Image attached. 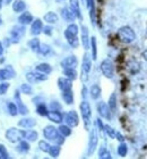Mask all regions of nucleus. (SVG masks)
I'll return each mask as SVG.
<instances>
[{
    "mask_svg": "<svg viewBox=\"0 0 147 159\" xmlns=\"http://www.w3.org/2000/svg\"><path fill=\"white\" fill-rule=\"evenodd\" d=\"M40 41H39V39H32L30 42H28V46L31 48L32 51H34V52H39V48H40Z\"/></svg>",
    "mask_w": 147,
    "mask_h": 159,
    "instance_id": "33",
    "label": "nucleus"
},
{
    "mask_svg": "<svg viewBox=\"0 0 147 159\" xmlns=\"http://www.w3.org/2000/svg\"><path fill=\"white\" fill-rule=\"evenodd\" d=\"M8 110H9V114L12 116H16L18 114V108H17V105L15 103H9L8 104Z\"/></svg>",
    "mask_w": 147,
    "mask_h": 159,
    "instance_id": "40",
    "label": "nucleus"
},
{
    "mask_svg": "<svg viewBox=\"0 0 147 159\" xmlns=\"http://www.w3.org/2000/svg\"><path fill=\"white\" fill-rule=\"evenodd\" d=\"M101 70H102V74L104 75L107 78H109V79L113 78L114 68H113V63H112V61H111L110 59H105V60L102 61Z\"/></svg>",
    "mask_w": 147,
    "mask_h": 159,
    "instance_id": "6",
    "label": "nucleus"
},
{
    "mask_svg": "<svg viewBox=\"0 0 147 159\" xmlns=\"http://www.w3.org/2000/svg\"><path fill=\"white\" fill-rule=\"evenodd\" d=\"M98 137H97V130L96 128L93 129L89 135V143H88V155H92L95 151V148L97 147Z\"/></svg>",
    "mask_w": 147,
    "mask_h": 159,
    "instance_id": "9",
    "label": "nucleus"
},
{
    "mask_svg": "<svg viewBox=\"0 0 147 159\" xmlns=\"http://www.w3.org/2000/svg\"><path fill=\"white\" fill-rule=\"evenodd\" d=\"M37 114L41 115V116H46V114H48V108H46L45 105H39L37 106V110H36Z\"/></svg>",
    "mask_w": 147,
    "mask_h": 159,
    "instance_id": "43",
    "label": "nucleus"
},
{
    "mask_svg": "<svg viewBox=\"0 0 147 159\" xmlns=\"http://www.w3.org/2000/svg\"><path fill=\"white\" fill-rule=\"evenodd\" d=\"M91 68H92V60L89 58L88 53H85L83 58V62H82V79H83V81H86L88 78Z\"/></svg>",
    "mask_w": 147,
    "mask_h": 159,
    "instance_id": "5",
    "label": "nucleus"
},
{
    "mask_svg": "<svg viewBox=\"0 0 147 159\" xmlns=\"http://www.w3.org/2000/svg\"><path fill=\"white\" fill-rule=\"evenodd\" d=\"M43 31V24H42V20L41 19H35V20L32 23V26H31V34L32 35H39L41 34V32Z\"/></svg>",
    "mask_w": 147,
    "mask_h": 159,
    "instance_id": "15",
    "label": "nucleus"
},
{
    "mask_svg": "<svg viewBox=\"0 0 147 159\" xmlns=\"http://www.w3.org/2000/svg\"><path fill=\"white\" fill-rule=\"evenodd\" d=\"M9 158V155L7 152L6 148L3 147L2 144H0V159H7Z\"/></svg>",
    "mask_w": 147,
    "mask_h": 159,
    "instance_id": "48",
    "label": "nucleus"
},
{
    "mask_svg": "<svg viewBox=\"0 0 147 159\" xmlns=\"http://www.w3.org/2000/svg\"><path fill=\"white\" fill-rule=\"evenodd\" d=\"M61 16L64 20L69 21V23H73V21L75 20V18H76V15L74 14V11L70 8H64V9L61 10Z\"/></svg>",
    "mask_w": 147,
    "mask_h": 159,
    "instance_id": "19",
    "label": "nucleus"
},
{
    "mask_svg": "<svg viewBox=\"0 0 147 159\" xmlns=\"http://www.w3.org/2000/svg\"><path fill=\"white\" fill-rule=\"evenodd\" d=\"M118 37L121 42L126 43V44H129V43L134 42L136 40V33L134 32L131 27L129 26H122L118 31Z\"/></svg>",
    "mask_w": 147,
    "mask_h": 159,
    "instance_id": "2",
    "label": "nucleus"
},
{
    "mask_svg": "<svg viewBox=\"0 0 147 159\" xmlns=\"http://www.w3.org/2000/svg\"><path fill=\"white\" fill-rule=\"evenodd\" d=\"M17 150H18L19 152H23V153L27 152L28 150H30V144H28V142H26V141L21 140L18 147H17Z\"/></svg>",
    "mask_w": 147,
    "mask_h": 159,
    "instance_id": "35",
    "label": "nucleus"
},
{
    "mask_svg": "<svg viewBox=\"0 0 147 159\" xmlns=\"http://www.w3.org/2000/svg\"><path fill=\"white\" fill-rule=\"evenodd\" d=\"M58 86L61 92H64V90H69V89H71L73 84H71V80L68 79V78H59Z\"/></svg>",
    "mask_w": 147,
    "mask_h": 159,
    "instance_id": "18",
    "label": "nucleus"
},
{
    "mask_svg": "<svg viewBox=\"0 0 147 159\" xmlns=\"http://www.w3.org/2000/svg\"><path fill=\"white\" fill-rule=\"evenodd\" d=\"M1 5H2V0H0V7H1Z\"/></svg>",
    "mask_w": 147,
    "mask_h": 159,
    "instance_id": "57",
    "label": "nucleus"
},
{
    "mask_svg": "<svg viewBox=\"0 0 147 159\" xmlns=\"http://www.w3.org/2000/svg\"><path fill=\"white\" fill-rule=\"evenodd\" d=\"M80 113H82V117H83V120H84V124H85L86 130H89L92 111H91V106H89L88 102L83 101L80 103Z\"/></svg>",
    "mask_w": 147,
    "mask_h": 159,
    "instance_id": "3",
    "label": "nucleus"
},
{
    "mask_svg": "<svg viewBox=\"0 0 147 159\" xmlns=\"http://www.w3.org/2000/svg\"><path fill=\"white\" fill-rule=\"evenodd\" d=\"M66 31L69 32L70 34H74V35H78V32H79V30H78V26H77V25L70 24L67 27V30H66Z\"/></svg>",
    "mask_w": 147,
    "mask_h": 159,
    "instance_id": "46",
    "label": "nucleus"
},
{
    "mask_svg": "<svg viewBox=\"0 0 147 159\" xmlns=\"http://www.w3.org/2000/svg\"><path fill=\"white\" fill-rule=\"evenodd\" d=\"M18 125L24 129H31L36 125V121L34 119H23L18 122Z\"/></svg>",
    "mask_w": 147,
    "mask_h": 159,
    "instance_id": "22",
    "label": "nucleus"
},
{
    "mask_svg": "<svg viewBox=\"0 0 147 159\" xmlns=\"http://www.w3.org/2000/svg\"><path fill=\"white\" fill-rule=\"evenodd\" d=\"M128 152V147H127V144L125 142H121L119 147H118V155L121 157H125Z\"/></svg>",
    "mask_w": 147,
    "mask_h": 159,
    "instance_id": "39",
    "label": "nucleus"
},
{
    "mask_svg": "<svg viewBox=\"0 0 147 159\" xmlns=\"http://www.w3.org/2000/svg\"><path fill=\"white\" fill-rule=\"evenodd\" d=\"M21 90L23 94H25V95H31L32 92H33L31 85H28V84H23V85L21 86Z\"/></svg>",
    "mask_w": 147,
    "mask_h": 159,
    "instance_id": "41",
    "label": "nucleus"
},
{
    "mask_svg": "<svg viewBox=\"0 0 147 159\" xmlns=\"http://www.w3.org/2000/svg\"><path fill=\"white\" fill-rule=\"evenodd\" d=\"M25 139L27 141H35L37 139V132L36 131H33V130H28V131L25 132Z\"/></svg>",
    "mask_w": 147,
    "mask_h": 159,
    "instance_id": "34",
    "label": "nucleus"
},
{
    "mask_svg": "<svg viewBox=\"0 0 147 159\" xmlns=\"http://www.w3.org/2000/svg\"><path fill=\"white\" fill-rule=\"evenodd\" d=\"M26 79L28 80V83L37 84V83H41V81L46 80L48 77H46L45 74H42V72H39V71H32V72H27Z\"/></svg>",
    "mask_w": 147,
    "mask_h": 159,
    "instance_id": "7",
    "label": "nucleus"
},
{
    "mask_svg": "<svg viewBox=\"0 0 147 159\" xmlns=\"http://www.w3.org/2000/svg\"><path fill=\"white\" fill-rule=\"evenodd\" d=\"M116 138L118 139V140L120 141V142H123V140H125V139H123V137L121 134H120L119 132H116Z\"/></svg>",
    "mask_w": 147,
    "mask_h": 159,
    "instance_id": "52",
    "label": "nucleus"
},
{
    "mask_svg": "<svg viewBox=\"0 0 147 159\" xmlns=\"http://www.w3.org/2000/svg\"><path fill=\"white\" fill-rule=\"evenodd\" d=\"M103 130H105V132H107V134L110 137V138L114 139L116 138V132L114 131L113 129L111 128L110 125H104V128H103Z\"/></svg>",
    "mask_w": 147,
    "mask_h": 159,
    "instance_id": "44",
    "label": "nucleus"
},
{
    "mask_svg": "<svg viewBox=\"0 0 147 159\" xmlns=\"http://www.w3.org/2000/svg\"><path fill=\"white\" fill-rule=\"evenodd\" d=\"M58 131L60 132L64 137H69V135L71 134V129H70V126H68L67 124H66V125H60V126H59Z\"/></svg>",
    "mask_w": 147,
    "mask_h": 159,
    "instance_id": "37",
    "label": "nucleus"
},
{
    "mask_svg": "<svg viewBox=\"0 0 147 159\" xmlns=\"http://www.w3.org/2000/svg\"><path fill=\"white\" fill-rule=\"evenodd\" d=\"M91 96H92L93 99H97L101 95V88H100V86L98 85H93L91 87Z\"/></svg>",
    "mask_w": 147,
    "mask_h": 159,
    "instance_id": "31",
    "label": "nucleus"
},
{
    "mask_svg": "<svg viewBox=\"0 0 147 159\" xmlns=\"http://www.w3.org/2000/svg\"><path fill=\"white\" fill-rule=\"evenodd\" d=\"M2 52H3V48H2V44L0 43V55L2 54Z\"/></svg>",
    "mask_w": 147,
    "mask_h": 159,
    "instance_id": "55",
    "label": "nucleus"
},
{
    "mask_svg": "<svg viewBox=\"0 0 147 159\" xmlns=\"http://www.w3.org/2000/svg\"><path fill=\"white\" fill-rule=\"evenodd\" d=\"M91 45H92V55L93 59H96V55H97V52H96V39L94 36L91 37Z\"/></svg>",
    "mask_w": 147,
    "mask_h": 159,
    "instance_id": "45",
    "label": "nucleus"
},
{
    "mask_svg": "<svg viewBox=\"0 0 147 159\" xmlns=\"http://www.w3.org/2000/svg\"><path fill=\"white\" fill-rule=\"evenodd\" d=\"M10 34H12V40H14V39H16L15 42H18L19 39H21V36H24V34H25L24 26H15V27L12 30Z\"/></svg>",
    "mask_w": 147,
    "mask_h": 159,
    "instance_id": "14",
    "label": "nucleus"
},
{
    "mask_svg": "<svg viewBox=\"0 0 147 159\" xmlns=\"http://www.w3.org/2000/svg\"><path fill=\"white\" fill-rule=\"evenodd\" d=\"M9 88V84L8 83H1L0 84V95H3V94H6L7 90Z\"/></svg>",
    "mask_w": 147,
    "mask_h": 159,
    "instance_id": "49",
    "label": "nucleus"
},
{
    "mask_svg": "<svg viewBox=\"0 0 147 159\" xmlns=\"http://www.w3.org/2000/svg\"><path fill=\"white\" fill-rule=\"evenodd\" d=\"M36 71L48 75L52 71V67L48 63H41V64H39V66H36Z\"/></svg>",
    "mask_w": 147,
    "mask_h": 159,
    "instance_id": "28",
    "label": "nucleus"
},
{
    "mask_svg": "<svg viewBox=\"0 0 147 159\" xmlns=\"http://www.w3.org/2000/svg\"><path fill=\"white\" fill-rule=\"evenodd\" d=\"M61 96H62V99H64L67 104L70 105V104H73V103H74V94H73V90H71V89L62 92Z\"/></svg>",
    "mask_w": 147,
    "mask_h": 159,
    "instance_id": "26",
    "label": "nucleus"
},
{
    "mask_svg": "<svg viewBox=\"0 0 147 159\" xmlns=\"http://www.w3.org/2000/svg\"><path fill=\"white\" fill-rule=\"evenodd\" d=\"M15 77V71L12 70V68L10 66L6 67L5 69L0 70V81H5V80L12 79Z\"/></svg>",
    "mask_w": 147,
    "mask_h": 159,
    "instance_id": "12",
    "label": "nucleus"
},
{
    "mask_svg": "<svg viewBox=\"0 0 147 159\" xmlns=\"http://www.w3.org/2000/svg\"><path fill=\"white\" fill-rule=\"evenodd\" d=\"M86 2H87V8L89 9V12H91L92 23L94 24L95 23V2H94V0H86Z\"/></svg>",
    "mask_w": 147,
    "mask_h": 159,
    "instance_id": "29",
    "label": "nucleus"
},
{
    "mask_svg": "<svg viewBox=\"0 0 147 159\" xmlns=\"http://www.w3.org/2000/svg\"><path fill=\"white\" fill-rule=\"evenodd\" d=\"M24 137H25V132L21 131V130H18V129H15V128L8 129L6 132L7 140L10 141V142H14V143L23 140Z\"/></svg>",
    "mask_w": 147,
    "mask_h": 159,
    "instance_id": "4",
    "label": "nucleus"
},
{
    "mask_svg": "<svg viewBox=\"0 0 147 159\" xmlns=\"http://www.w3.org/2000/svg\"><path fill=\"white\" fill-rule=\"evenodd\" d=\"M143 57H144V59L147 61V50H145L144 52H143Z\"/></svg>",
    "mask_w": 147,
    "mask_h": 159,
    "instance_id": "54",
    "label": "nucleus"
},
{
    "mask_svg": "<svg viewBox=\"0 0 147 159\" xmlns=\"http://www.w3.org/2000/svg\"><path fill=\"white\" fill-rule=\"evenodd\" d=\"M98 157L101 159H111V155L110 152L105 149L104 147H102L101 150H100V153H98Z\"/></svg>",
    "mask_w": 147,
    "mask_h": 159,
    "instance_id": "42",
    "label": "nucleus"
},
{
    "mask_svg": "<svg viewBox=\"0 0 147 159\" xmlns=\"http://www.w3.org/2000/svg\"><path fill=\"white\" fill-rule=\"evenodd\" d=\"M43 134L48 140L52 141L55 144H59L61 146L64 142V137L58 131V129H55L52 125H48L45 126V129L43 130Z\"/></svg>",
    "mask_w": 147,
    "mask_h": 159,
    "instance_id": "1",
    "label": "nucleus"
},
{
    "mask_svg": "<svg viewBox=\"0 0 147 159\" xmlns=\"http://www.w3.org/2000/svg\"><path fill=\"white\" fill-rule=\"evenodd\" d=\"M42 32H44L46 35H51L52 34V28L50 27V26H46V27H44V30Z\"/></svg>",
    "mask_w": 147,
    "mask_h": 159,
    "instance_id": "51",
    "label": "nucleus"
},
{
    "mask_svg": "<svg viewBox=\"0 0 147 159\" xmlns=\"http://www.w3.org/2000/svg\"><path fill=\"white\" fill-rule=\"evenodd\" d=\"M39 148L42 150L43 152H49L50 144L48 143L46 141H40V142H39Z\"/></svg>",
    "mask_w": 147,
    "mask_h": 159,
    "instance_id": "47",
    "label": "nucleus"
},
{
    "mask_svg": "<svg viewBox=\"0 0 147 159\" xmlns=\"http://www.w3.org/2000/svg\"><path fill=\"white\" fill-rule=\"evenodd\" d=\"M64 75L66 76V78L70 79L71 81L77 78V72L75 69H64Z\"/></svg>",
    "mask_w": 147,
    "mask_h": 159,
    "instance_id": "32",
    "label": "nucleus"
},
{
    "mask_svg": "<svg viewBox=\"0 0 147 159\" xmlns=\"http://www.w3.org/2000/svg\"><path fill=\"white\" fill-rule=\"evenodd\" d=\"M60 151H61V148L59 144H55V146H50V149H49V152L50 156L53 157V158H57V157L60 155Z\"/></svg>",
    "mask_w": 147,
    "mask_h": 159,
    "instance_id": "30",
    "label": "nucleus"
},
{
    "mask_svg": "<svg viewBox=\"0 0 147 159\" xmlns=\"http://www.w3.org/2000/svg\"><path fill=\"white\" fill-rule=\"evenodd\" d=\"M77 58L75 55H69L67 58H64L61 61V67L64 69H75L77 67Z\"/></svg>",
    "mask_w": 147,
    "mask_h": 159,
    "instance_id": "11",
    "label": "nucleus"
},
{
    "mask_svg": "<svg viewBox=\"0 0 147 159\" xmlns=\"http://www.w3.org/2000/svg\"><path fill=\"white\" fill-rule=\"evenodd\" d=\"M97 112L98 114L101 115L102 117H104V119L107 120H111V110L110 107H109V105L107 104V103H104V102H100L97 105Z\"/></svg>",
    "mask_w": 147,
    "mask_h": 159,
    "instance_id": "10",
    "label": "nucleus"
},
{
    "mask_svg": "<svg viewBox=\"0 0 147 159\" xmlns=\"http://www.w3.org/2000/svg\"><path fill=\"white\" fill-rule=\"evenodd\" d=\"M46 116L50 121H52L55 123H61L64 121V116H62V114L58 111H51V112H48L46 114Z\"/></svg>",
    "mask_w": 147,
    "mask_h": 159,
    "instance_id": "16",
    "label": "nucleus"
},
{
    "mask_svg": "<svg viewBox=\"0 0 147 159\" xmlns=\"http://www.w3.org/2000/svg\"><path fill=\"white\" fill-rule=\"evenodd\" d=\"M26 9V5L23 0H15L12 3V10L15 12H23Z\"/></svg>",
    "mask_w": 147,
    "mask_h": 159,
    "instance_id": "24",
    "label": "nucleus"
},
{
    "mask_svg": "<svg viewBox=\"0 0 147 159\" xmlns=\"http://www.w3.org/2000/svg\"><path fill=\"white\" fill-rule=\"evenodd\" d=\"M12 2V0H6V3H10Z\"/></svg>",
    "mask_w": 147,
    "mask_h": 159,
    "instance_id": "56",
    "label": "nucleus"
},
{
    "mask_svg": "<svg viewBox=\"0 0 147 159\" xmlns=\"http://www.w3.org/2000/svg\"><path fill=\"white\" fill-rule=\"evenodd\" d=\"M50 108H51V111H60L61 110V106H60V104L57 103V102H52V103L50 104Z\"/></svg>",
    "mask_w": 147,
    "mask_h": 159,
    "instance_id": "50",
    "label": "nucleus"
},
{
    "mask_svg": "<svg viewBox=\"0 0 147 159\" xmlns=\"http://www.w3.org/2000/svg\"><path fill=\"white\" fill-rule=\"evenodd\" d=\"M64 37H66V40L68 41V43L71 45V48H78L79 45V40H78V37L77 35H74V34H70L69 32H64Z\"/></svg>",
    "mask_w": 147,
    "mask_h": 159,
    "instance_id": "17",
    "label": "nucleus"
},
{
    "mask_svg": "<svg viewBox=\"0 0 147 159\" xmlns=\"http://www.w3.org/2000/svg\"><path fill=\"white\" fill-rule=\"evenodd\" d=\"M64 122L67 124L68 126H70V128H75L79 124V117L77 115V113L75 111H70V112H68L66 115H64Z\"/></svg>",
    "mask_w": 147,
    "mask_h": 159,
    "instance_id": "8",
    "label": "nucleus"
},
{
    "mask_svg": "<svg viewBox=\"0 0 147 159\" xmlns=\"http://www.w3.org/2000/svg\"><path fill=\"white\" fill-rule=\"evenodd\" d=\"M127 68H128L129 72L131 75H136L139 72V70H140V66H139V63H138L137 61H129L128 64H127Z\"/></svg>",
    "mask_w": 147,
    "mask_h": 159,
    "instance_id": "23",
    "label": "nucleus"
},
{
    "mask_svg": "<svg viewBox=\"0 0 147 159\" xmlns=\"http://www.w3.org/2000/svg\"><path fill=\"white\" fill-rule=\"evenodd\" d=\"M43 19H44L46 23H49V24H55V23L58 21V15L55 14V12H52V11H50V12H48V14L44 15Z\"/></svg>",
    "mask_w": 147,
    "mask_h": 159,
    "instance_id": "27",
    "label": "nucleus"
},
{
    "mask_svg": "<svg viewBox=\"0 0 147 159\" xmlns=\"http://www.w3.org/2000/svg\"><path fill=\"white\" fill-rule=\"evenodd\" d=\"M51 52V48H50L48 44H40V48H39V53L42 55H48Z\"/></svg>",
    "mask_w": 147,
    "mask_h": 159,
    "instance_id": "38",
    "label": "nucleus"
},
{
    "mask_svg": "<svg viewBox=\"0 0 147 159\" xmlns=\"http://www.w3.org/2000/svg\"><path fill=\"white\" fill-rule=\"evenodd\" d=\"M15 104L17 105V108H18V113H21V115H26L28 113V108L23 104V102L21 99V95H19V92H16L15 94Z\"/></svg>",
    "mask_w": 147,
    "mask_h": 159,
    "instance_id": "13",
    "label": "nucleus"
},
{
    "mask_svg": "<svg viewBox=\"0 0 147 159\" xmlns=\"http://www.w3.org/2000/svg\"><path fill=\"white\" fill-rule=\"evenodd\" d=\"M82 44H83L84 49H89V36H88V30L86 26L82 27Z\"/></svg>",
    "mask_w": 147,
    "mask_h": 159,
    "instance_id": "20",
    "label": "nucleus"
},
{
    "mask_svg": "<svg viewBox=\"0 0 147 159\" xmlns=\"http://www.w3.org/2000/svg\"><path fill=\"white\" fill-rule=\"evenodd\" d=\"M70 9L73 10L74 14L76 15V17L82 19V14H80V8H79L78 0H70Z\"/></svg>",
    "mask_w": 147,
    "mask_h": 159,
    "instance_id": "25",
    "label": "nucleus"
},
{
    "mask_svg": "<svg viewBox=\"0 0 147 159\" xmlns=\"http://www.w3.org/2000/svg\"><path fill=\"white\" fill-rule=\"evenodd\" d=\"M96 123H97V125L100 126V130H103V128H104V125L102 124L101 120H98V119H97V121H96Z\"/></svg>",
    "mask_w": 147,
    "mask_h": 159,
    "instance_id": "53",
    "label": "nucleus"
},
{
    "mask_svg": "<svg viewBox=\"0 0 147 159\" xmlns=\"http://www.w3.org/2000/svg\"><path fill=\"white\" fill-rule=\"evenodd\" d=\"M19 24L21 25H27V24H31L32 21H33V16L30 14L28 11H24L19 16Z\"/></svg>",
    "mask_w": 147,
    "mask_h": 159,
    "instance_id": "21",
    "label": "nucleus"
},
{
    "mask_svg": "<svg viewBox=\"0 0 147 159\" xmlns=\"http://www.w3.org/2000/svg\"><path fill=\"white\" fill-rule=\"evenodd\" d=\"M109 107H110L111 112H116V94H112L110 96V99H109Z\"/></svg>",
    "mask_w": 147,
    "mask_h": 159,
    "instance_id": "36",
    "label": "nucleus"
}]
</instances>
